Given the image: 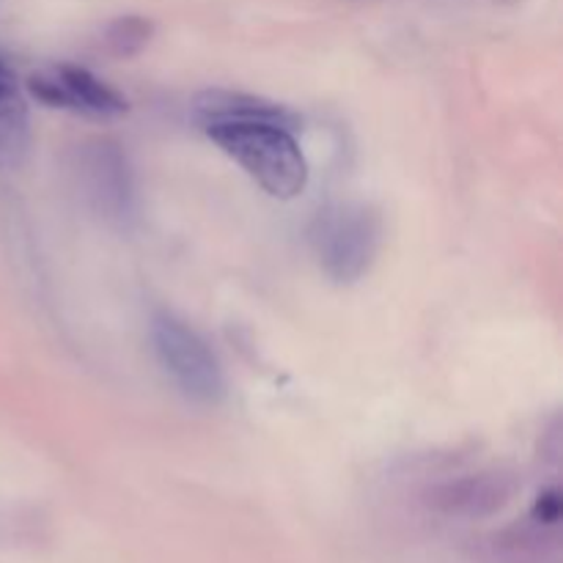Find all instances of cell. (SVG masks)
<instances>
[{"instance_id":"obj_2","label":"cell","mask_w":563,"mask_h":563,"mask_svg":"<svg viewBox=\"0 0 563 563\" xmlns=\"http://www.w3.org/2000/svg\"><path fill=\"white\" fill-rule=\"evenodd\" d=\"M308 245L333 284H357L377 262L383 220L366 203H330L311 220Z\"/></svg>"},{"instance_id":"obj_9","label":"cell","mask_w":563,"mask_h":563,"mask_svg":"<svg viewBox=\"0 0 563 563\" xmlns=\"http://www.w3.org/2000/svg\"><path fill=\"white\" fill-rule=\"evenodd\" d=\"M152 20L137 14H126L104 27L102 42L104 49H108L110 55H115V58H132V55H137L141 49H146V44L152 42Z\"/></svg>"},{"instance_id":"obj_6","label":"cell","mask_w":563,"mask_h":563,"mask_svg":"<svg viewBox=\"0 0 563 563\" xmlns=\"http://www.w3.org/2000/svg\"><path fill=\"white\" fill-rule=\"evenodd\" d=\"M515 493L517 482L509 473H471V476H460L434 487L429 493V506L445 517L476 520V517H489L504 509L515 498Z\"/></svg>"},{"instance_id":"obj_1","label":"cell","mask_w":563,"mask_h":563,"mask_svg":"<svg viewBox=\"0 0 563 563\" xmlns=\"http://www.w3.org/2000/svg\"><path fill=\"white\" fill-rule=\"evenodd\" d=\"M201 130L273 198L289 201L306 190L308 163L295 137L297 126L273 119H234L212 121Z\"/></svg>"},{"instance_id":"obj_3","label":"cell","mask_w":563,"mask_h":563,"mask_svg":"<svg viewBox=\"0 0 563 563\" xmlns=\"http://www.w3.org/2000/svg\"><path fill=\"white\" fill-rule=\"evenodd\" d=\"M152 344L159 366L176 388L198 405H218L225 396V377L220 361L207 341L174 313H157L152 319Z\"/></svg>"},{"instance_id":"obj_10","label":"cell","mask_w":563,"mask_h":563,"mask_svg":"<svg viewBox=\"0 0 563 563\" xmlns=\"http://www.w3.org/2000/svg\"><path fill=\"white\" fill-rule=\"evenodd\" d=\"M561 493L559 489H548V493H542L537 498V504H533V520L539 522V526H555V522L561 520Z\"/></svg>"},{"instance_id":"obj_4","label":"cell","mask_w":563,"mask_h":563,"mask_svg":"<svg viewBox=\"0 0 563 563\" xmlns=\"http://www.w3.org/2000/svg\"><path fill=\"white\" fill-rule=\"evenodd\" d=\"M75 174L82 198L104 223L126 229L137 218L135 176L119 143L108 137L82 143L77 148Z\"/></svg>"},{"instance_id":"obj_7","label":"cell","mask_w":563,"mask_h":563,"mask_svg":"<svg viewBox=\"0 0 563 563\" xmlns=\"http://www.w3.org/2000/svg\"><path fill=\"white\" fill-rule=\"evenodd\" d=\"M234 119H273L291 126H300V119H297L291 110H286L284 104L253 97V93L212 88V91H203L192 99V121H196L198 126L212 124V121Z\"/></svg>"},{"instance_id":"obj_8","label":"cell","mask_w":563,"mask_h":563,"mask_svg":"<svg viewBox=\"0 0 563 563\" xmlns=\"http://www.w3.org/2000/svg\"><path fill=\"white\" fill-rule=\"evenodd\" d=\"M31 148L27 104L14 71L0 58V170H14L25 163Z\"/></svg>"},{"instance_id":"obj_5","label":"cell","mask_w":563,"mask_h":563,"mask_svg":"<svg viewBox=\"0 0 563 563\" xmlns=\"http://www.w3.org/2000/svg\"><path fill=\"white\" fill-rule=\"evenodd\" d=\"M27 88L47 108L69 110L88 119H119L130 110V102L113 86L82 66H49V69L36 71L27 80Z\"/></svg>"}]
</instances>
